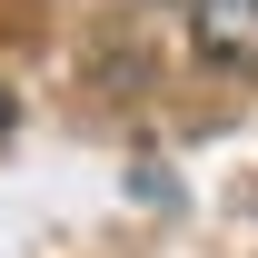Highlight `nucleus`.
Masks as SVG:
<instances>
[{
    "label": "nucleus",
    "instance_id": "nucleus-2",
    "mask_svg": "<svg viewBox=\"0 0 258 258\" xmlns=\"http://www.w3.org/2000/svg\"><path fill=\"white\" fill-rule=\"evenodd\" d=\"M0 129H10V99H0Z\"/></svg>",
    "mask_w": 258,
    "mask_h": 258
},
{
    "label": "nucleus",
    "instance_id": "nucleus-1",
    "mask_svg": "<svg viewBox=\"0 0 258 258\" xmlns=\"http://www.w3.org/2000/svg\"><path fill=\"white\" fill-rule=\"evenodd\" d=\"M189 20H199V60L258 70V0H189Z\"/></svg>",
    "mask_w": 258,
    "mask_h": 258
}]
</instances>
